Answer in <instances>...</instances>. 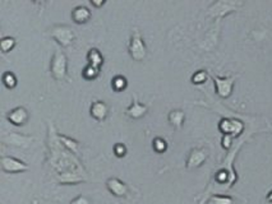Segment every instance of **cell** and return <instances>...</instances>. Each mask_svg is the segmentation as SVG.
I'll return each instance as SVG.
<instances>
[{"mask_svg": "<svg viewBox=\"0 0 272 204\" xmlns=\"http://www.w3.org/2000/svg\"><path fill=\"white\" fill-rule=\"evenodd\" d=\"M50 74L56 82L68 80V58L62 50H55L50 62Z\"/></svg>", "mask_w": 272, "mask_h": 204, "instance_id": "cell-1", "label": "cell"}, {"mask_svg": "<svg viewBox=\"0 0 272 204\" xmlns=\"http://www.w3.org/2000/svg\"><path fill=\"white\" fill-rule=\"evenodd\" d=\"M128 54L134 62H144L148 54L146 42L138 30H133L132 34H130L128 42Z\"/></svg>", "mask_w": 272, "mask_h": 204, "instance_id": "cell-2", "label": "cell"}, {"mask_svg": "<svg viewBox=\"0 0 272 204\" xmlns=\"http://www.w3.org/2000/svg\"><path fill=\"white\" fill-rule=\"evenodd\" d=\"M49 34L52 40L63 48L72 46L76 38L74 30L68 24H54L49 30Z\"/></svg>", "mask_w": 272, "mask_h": 204, "instance_id": "cell-3", "label": "cell"}, {"mask_svg": "<svg viewBox=\"0 0 272 204\" xmlns=\"http://www.w3.org/2000/svg\"><path fill=\"white\" fill-rule=\"evenodd\" d=\"M210 76H211L212 80H214L216 94L222 100L229 98V97L232 94L235 80H236L238 76H215V74H210Z\"/></svg>", "mask_w": 272, "mask_h": 204, "instance_id": "cell-4", "label": "cell"}, {"mask_svg": "<svg viewBox=\"0 0 272 204\" xmlns=\"http://www.w3.org/2000/svg\"><path fill=\"white\" fill-rule=\"evenodd\" d=\"M0 166L4 174H22L30 170V166L26 162L6 154L0 157Z\"/></svg>", "mask_w": 272, "mask_h": 204, "instance_id": "cell-5", "label": "cell"}, {"mask_svg": "<svg viewBox=\"0 0 272 204\" xmlns=\"http://www.w3.org/2000/svg\"><path fill=\"white\" fill-rule=\"evenodd\" d=\"M240 2H215L208 8V16H211L212 18H220L225 17V16L230 14L232 12H235L238 9V6H240Z\"/></svg>", "mask_w": 272, "mask_h": 204, "instance_id": "cell-6", "label": "cell"}, {"mask_svg": "<svg viewBox=\"0 0 272 204\" xmlns=\"http://www.w3.org/2000/svg\"><path fill=\"white\" fill-rule=\"evenodd\" d=\"M218 130L222 133V136H239L244 130V124L238 119H232V118H222L218 122Z\"/></svg>", "mask_w": 272, "mask_h": 204, "instance_id": "cell-7", "label": "cell"}, {"mask_svg": "<svg viewBox=\"0 0 272 204\" xmlns=\"http://www.w3.org/2000/svg\"><path fill=\"white\" fill-rule=\"evenodd\" d=\"M208 158V150L204 148L196 147L189 150L188 156L186 160V170H194V168H200Z\"/></svg>", "mask_w": 272, "mask_h": 204, "instance_id": "cell-8", "label": "cell"}, {"mask_svg": "<svg viewBox=\"0 0 272 204\" xmlns=\"http://www.w3.org/2000/svg\"><path fill=\"white\" fill-rule=\"evenodd\" d=\"M34 140V136H23V134L17 133V132L6 134V136H4L3 138H2V143H3V144H8V146H12V147H18V148L28 147Z\"/></svg>", "mask_w": 272, "mask_h": 204, "instance_id": "cell-9", "label": "cell"}, {"mask_svg": "<svg viewBox=\"0 0 272 204\" xmlns=\"http://www.w3.org/2000/svg\"><path fill=\"white\" fill-rule=\"evenodd\" d=\"M106 188L116 198H126L129 194V186L119 178H109L106 180Z\"/></svg>", "mask_w": 272, "mask_h": 204, "instance_id": "cell-10", "label": "cell"}, {"mask_svg": "<svg viewBox=\"0 0 272 204\" xmlns=\"http://www.w3.org/2000/svg\"><path fill=\"white\" fill-rule=\"evenodd\" d=\"M6 118L12 125H14V126H23V125H26L27 122H28L30 115L26 108L17 106V108H12L10 111H8Z\"/></svg>", "mask_w": 272, "mask_h": 204, "instance_id": "cell-11", "label": "cell"}, {"mask_svg": "<svg viewBox=\"0 0 272 204\" xmlns=\"http://www.w3.org/2000/svg\"><path fill=\"white\" fill-rule=\"evenodd\" d=\"M109 105L102 100H96L90 106V115L98 122H105L108 115H109Z\"/></svg>", "mask_w": 272, "mask_h": 204, "instance_id": "cell-12", "label": "cell"}, {"mask_svg": "<svg viewBox=\"0 0 272 204\" xmlns=\"http://www.w3.org/2000/svg\"><path fill=\"white\" fill-rule=\"evenodd\" d=\"M148 112V106L144 104H140L136 97L132 98V104L126 108V115L129 119L138 120L140 118H144L146 114Z\"/></svg>", "mask_w": 272, "mask_h": 204, "instance_id": "cell-13", "label": "cell"}, {"mask_svg": "<svg viewBox=\"0 0 272 204\" xmlns=\"http://www.w3.org/2000/svg\"><path fill=\"white\" fill-rule=\"evenodd\" d=\"M70 17L76 24H84L91 20L92 13L86 6H77L72 9Z\"/></svg>", "mask_w": 272, "mask_h": 204, "instance_id": "cell-14", "label": "cell"}, {"mask_svg": "<svg viewBox=\"0 0 272 204\" xmlns=\"http://www.w3.org/2000/svg\"><path fill=\"white\" fill-rule=\"evenodd\" d=\"M168 122L172 125L174 129L179 130L182 129L184 125V122H186V112L180 108H175V110H172L169 114H168Z\"/></svg>", "mask_w": 272, "mask_h": 204, "instance_id": "cell-15", "label": "cell"}, {"mask_svg": "<svg viewBox=\"0 0 272 204\" xmlns=\"http://www.w3.org/2000/svg\"><path fill=\"white\" fill-rule=\"evenodd\" d=\"M87 62H88L90 66H98V68H101L104 66V56L101 54V51L96 48H91L87 52Z\"/></svg>", "mask_w": 272, "mask_h": 204, "instance_id": "cell-16", "label": "cell"}, {"mask_svg": "<svg viewBox=\"0 0 272 204\" xmlns=\"http://www.w3.org/2000/svg\"><path fill=\"white\" fill-rule=\"evenodd\" d=\"M56 138L59 139V142H60V144L63 146L64 148H66V150H70V152L74 153V154H78V152H80V143H78L77 140L69 138V136H60V134H58Z\"/></svg>", "mask_w": 272, "mask_h": 204, "instance_id": "cell-17", "label": "cell"}, {"mask_svg": "<svg viewBox=\"0 0 272 204\" xmlns=\"http://www.w3.org/2000/svg\"><path fill=\"white\" fill-rule=\"evenodd\" d=\"M16 45H17V41H16L14 37L12 36H4L0 40V48H2V52H4V54L13 50Z\"/></svg>", "mask_w": 272, "mask_h": 204, "instance_id": "cell-18", "label": "cell"}, {"mask_svg": "<svg viewBox=\"0 0 272 204\" xmlns=\"http://www.w3.org/2000/svg\"><path fill=\"white\" fill-rule=\"evenodd\" d=\"M2 80H3V84L8 90H13V88L17 87V76H16V74L13 72H4L3 76H2Z\"/></svg>", "mask_w": 272, "mask_h": 204, "instance_id": "cell-19", "label": "cell"}, {"mask_svg": "<svg viewBox=\"0 0 272 204\" xmlns=\"http://www.w3.org/2000/svg\"><path fill=\"white\" fill-rule=\"evenodd\" d=\"M128 87V80L124 76H115L112 80V88L115 92H122Z\"/></svg>", "mask_w": 272, "mask_h": 204, "instance_id": "cell-20", "label": "cell"}, {"mask_svg": "<svg viewBox=\"0 0 272 204\" xmlns=\"http://www.w3.org/2000/svg\"><path fill=\"white\" fill-rule=\"evenodd\" d=\"M100 69L101 68H98V66L87 64V66L84 68V70H82V76H84L86 80H96V78L100 76Z\"/></svg>", "mask_w": 272, "mask_h": 204, "instance_id": "cell-21", "label": "cell"}, {"mask_svg": "<svg viewBox=\"0 0 272 204\" xmlns=\"http://www.w3.org/2000/svg\"><path fill=\"white\" fill-rule=\"evenodd\" d=\"M208 78H210V74L207 73L206 70H204V69H200V70L194 72V73L192 74V76H190V82L196 86L204 84Z\"/></svg>", "mask_w": 272, "mask_h": 204, "instance_id": "cell-22", "label": "cell"}, {"mask_svg": "<svg viewBox=\"0 0 272 204\" xmlns=\"http://www.w3.org/2000/svg\"><path fill=\"white\" fill-rule=\"evenodd\" d=\"M208 204H234V198L224 194H214L208 199Z\"/></svg>", "mask_w": 272, "mask_h": 204, "instance_id": "cell-23", "label": "cell"}, {"mask_svg": "<svg viewBox=\"0 0 272 204\" xmlns=\"http://www.w3.org/2000/svg\"><path fill=\"white\" fill-rule=\"evenodd\" d=\"M152 148L156 153H164L168 150V142L166 139L161 138V136H156L154 140H152Z\"/></svg>", "mask_w": 272, "mask_h": 204, "instance_id": "cell-24", "label": "cell"}, {"mask_svg": "<svg viewBox=\"0 0 272 204\" xmlns=\"http://www.w3.org/2000/svg\"><path fill=\"white\" fill-rule=\"evenodd\" d=\"M112 150H114V154L119 158L124 157L126 154V147L123 144V143H115L114 147H112Z\"/></svg>", "mask_w": 272, "mask_h": 204, "instance_id": "cell-25", "label": "cell"}, {"mask_svg": "<svg viewBox=\"0 0 272 204\" xmlns=\"http://www.w3.org/2000/svg\"><path fill=\"white\" fill-rule=\"evenodd\" d=\"M215 180L218 182H220V184H225L226 182H229V172L225 170L218 171V174L215 176Z\"/></svg>", "mask_w": 272, "mask_h": 204, "instance_id": "cell-26", "label": "cell"}, {"mask_svg": "<svg viewBox=\"0 0 272 204\" xmlns=\"http://www.w3.org/2000/svg\"><path fill=\"white\" fill-rule=\"evenodd\" d=\"M232 146V136H222L221 138V147L225 150H229Z\"/></svg>", "mask_w": 272, "mask_h": 204, "instance_id": "cell-27", "label": "cell"}, {"mask_svg": "<svg viewBox=\"0 0 272 204\" xmlns=\"http://www.w3.org/2000/svg\"><path fill=\"white\" fill-rule=\"evenodd\" d=\"M69 204H91V203H90V200L87 196H76L74 199H72Z\"/></svg>", "mask_w": 272, "mask_h": 204, "instance_id": "cell-28", "label": "cell"}, {"mask_svg": "<svg viewBox=\"0 0 272 204\" xmlns=\"http://www.w3.org/2000/svg\"><path fill=\"white\" fill-rule=\"evenodd\" d=\"M91 4L92 6H104V4H105V2H94V0H91Z\"/></svg>", "mask_w": 272, "mask_h": 204, "instance_id": "cell-29", "label": "cell"}, {"mask_svg": "<svg viewBox=\"0 0 272 204\" xmlns=\"http://www.w3.org/2000/svg\"><path fill=\"white\" fill-rule=\"evenodd\" d=\"M266 202L267 203H272V190H270L266 196Z\"/></svg>", "mask_w": 272, "mask_h": 204, "instance_id": "cell-30", "label": "cell"}, {"mask_svg": "<svg viewBox=\"0 0 272 204\" xmlns=\"http://www.w3.org/2000/svg\"><path fill=\"white\" fill-rule=\"evenodd\" d=\"M32 204H38V202L36 200V199H34V203H32Z\"/></svg>", "mask_w": 272, "mask_h": 204, "instance_id": "cell-31", "label": "cell"}]
</instances>
